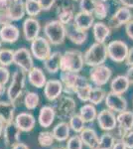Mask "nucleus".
Instances as JSON below:
<instances>
[{"label": "nucleus", "mask_w": 133, "mask_h": 149, "mask_svg": "<svg viewBox=\"0 0 133 149\" xmlns=\"http://www.w3.org/2000/svg\"><path fill=\"white\" fill-rule=\"evenodd\" d=\"M130 85L131 84H130L126 74H118L111 80L110 92L117 93V95H123L128 91Z\"/></svg>", "instance_id": "nucleus-26"}, {"label": "nucleus", "mask_w": 133, "mask_h": 149, "mask_svg": "<svg viewBox=\"0 0 133 149\" xmlns=\"http://www.w3.org/2000/svg\"><path fill=\"white\" fill-rule=\"evenodd\" d=\"M125 32L129 39L133 40V19L125 25Z\"/></svg>", "instance_id": "nucleus-49"}, {"label": "nucleus", "mask_w": 133, "mask_h": 149, "mask_svg": "<svg viewBox=\"0 0 133 149\" xmlns=\"http://www.w3.org/2000/svg\"><path fill=\"white\" fill-rule=\"evenodd\" d=\"M71 126L69 122L62 120L59 123H57L53 128V135L55 137V140L58 142H65L71 137Z\"/></svg>", "instance_id": "nucleus-28"}, {"label": "nucleus", "mask_w": 133, "mask_h": 149, "mask_svg": "<svg viewBox=\"0 0 133 149\" xmlns=\"http://www.w3.org/2000/svg\"><path fill=\"white\" fill-rule=\"evenodd\" d=\"M20 38V31L14 24L4 25L0 28V41L7 44H14Z\"/></svg>", "instance_id": "nucleus-20"}, {"label": "nucleus", "mask_w": 133, "mask_h": 149, "mask_svg": "<svg viewBox=\"0 0 133 149\" xmlns=\"http://www.w3.org/2000/svg\"><path fill=\"white\" fill-rule=\"evenodd\" d=\"M94 15L91 13H86V12L79 11L76 13V16L74 18L72 24L76 28L81 31H88L93 28L94 24Z\"/></svg>", "instance_id": "nucleus-21"}, {"label": "nucleus", "mask_w": 133, "mask_h": 149, "mask_svg": "<svg viewBox=\"0 0 133 149\" xmlns=\"http://www.w3.org/2000/svg\"><path fill=\"white\" fill-rule=\"evenodd\" d=\"M112 76V71L105 65L93 67L89 71V81L95 86H103L109 81Z\"/></svg>", "instance_id": "nucleus-9"}, {"label": "nucleus", "mask_w": 133, "mask_h": 149, "mask_svg": "<svg viewBox=\"0 0 133 149\" xmlns=\"http://www.w3.org/2000/svg\"><path fill=\"white\" fill-rule=\"evenodd\" d=\"M60 81L64 86V93L68 95H76L78 88L89 84L86 77L81 76L79 73H72V72H61Z\"/></svg>", "instance_id": "nucleus-5"}, {"label": "nucleus", "mask_w": 133, "mask_h": 149, "mask_svg": "<svg viewBox=\"0 0 133 149\" xmlns=\"http://www.w3.org/2000/svg\"><path fill=\"white\" fill-rule=\"evenodd\" d=\"M63 54L60 51L52 52L51 55L43 62L44 69L49 74H57L61 71V62Z\"/></svg>", "instance_id": "nucleus-24"}, {"label": "nucleus", "mask_w": 133, "mask_h": 149, "mask_svg": "<svg viewBox=\"0 0 133 149\" xmlns=\"http://www.w3.org/2000/svg\"><path fill=\"white\" fill-rule=\"evenodd\" d=\"M14 1H21V0H11V2H14Z\"/></svg>", "instance_id": "nucleus-58"}, {"label": "nucleus", "mask_w": 133, "mask_h": 149, "mask_svg": "<svg viewBox=\"0 0 133 149\" xmlns=\"http://www.w3.org/2000/svg\"><path fill=\"white\" fill-rule=\"evenodd\" d=\"M14 64V51L7 48L0 49V66L8 67Z\"/></svg>", "instance_id": "nucleus-38"}, {"label": "nucleus", "mask_w": 133, "mask_h": 149, "mask_svg": "<svg viewBox=\"0 0 133 149\" xmlns=\"http://www.w3.org/2000/svg\"><path fill=\"white\" fill-rule=\"evenodd\" d=\"M132 102H133V97H132Z\"/></svg>", "instance_id": "nucleus-60"}, {"label": "nucleus", "mask_w": 133, "mask_h": 149, "mask_svg": "<svg viewBox=\"0 0 133 149\" xmlns=\"http://www.w3.org/2000/svg\"><path fill=\"white\" fill-rule=\"evenodd\" d=\"M96 121H97V124L101 130L105 132H110L117 126L116 115H115L114 112L108 109L101 110L97 114Z\"/></svg>", "instance_id": "nucleus-13"}, {"label": "nucleus", "mask_w": 133, "mask_h": 149, "mask_svg": "<svg viewBox=\"0 0 133 149\" xmlns=\"http://www.w3.org/2000/svg\"><path fill=\"white\" fill-rule=\"evenodd\" d=\"M69 124L71 126L72 131H74L75 133H78V134H79L86 128V122L81 118V115L78 113H75L69 119Z\"/></svg>", "instance_id": "nucleus-36"}, {"label": "nucleus", "mask_w": 133, "mask_h": 149, "mask_svg": "<svg viewBox=\"0 0 133 149\" xmlns=\"http://www.w3.org/2000/svg\"><path fill=\"white\" fill-rule=\"evenodd\" d=\"M132 19L133 14L131 12V9L122 6L118 8L115 11V13L109 18L107 25L109 26L110 29H118L123 25H126Z\"/></svg>", "instance_id": "nucleus-11"}, {"label": "nucleus", "mask_w": 133, "mask_h": 149, "mask_svg": "<svg viewBox=\"0 0 133 149\" xmlns=\"http://www.w3.org/2000/svg\"><path fill=\"white\" fill-rule=\"evenodd\" d=\"M126 77L128 78V80H129L130 84L133 85V67H129L126 72Z\"/></svg>", "instance_id": "nucleus-54"}, {"label": "nucleus", "mask_w": 133, "mask_h": 149, "mask_svg": "<svg viewBox=\"0 0 133 149\" xmlns=\"http://www.w3.org/2000/svg\"><path fill=\"white\" fill-rule=\"evenodd\" d=\"M72 1H79V0H72Z\"/></svg>", "instance_id": "nucleus-59"}, {"label": "nucleus", "mask_w": 133, "mask_h": 149, "mask_svg": "<svg viewBox=\"0 0 133 149\" xmlns=\"http://www.w3.org/2000/svg\"><path fill=\"white\" fill-rule=\"evenodd\" d=\"M125 63H126L127 66L133 67V47L129 49V52H128L127 58H126V60H125Z\"/></svg>", "instance_id": "nucleus-50"}, {"label": "nucleus", "mask_w": 133, "mask_h": 149, "mask_svg": "<svg viewBox=\"0 0 133 149\" xmlns=\"http://www.w3.org/2000/svg\"><path fill=\"white\" fill-rule=\"evenodd\" d=\"M111 149H127V148L121 140H116V142L114 143V145H113V147Z\"/></svg>", "instance_id": "nucleus-53"}, {"label": "nucleus", "mask_w": 133, "mask_h": 149, "mask_svg": "<svg viewBox=\"0 0 133 149\" xmlns=\"http://www.w3.org/2000/svg\"><path fill=\"white\" fill-rule=\"evenodd\" d=\"M107 57V45L100 42H95L91 45L84 54V64L91 68L103 65Z\"/></svg>", "instance_id": "nucleus-1"}, {"label": "nucleus", "mask_w": 133, "mask_h": 149, "mask_svg": "<svg viewBox=\"0 0 133 149\" xmlns=\"http://www.w3.org/2000/svg\"><path fill=\"white\" fill-rule=\"evenodd\" d=\"M4 126H5V123L0 119V137L3 135V130H4Z\"/></svg>", "instance_id": "nucleus-56"}, {"label": "nucleus", "mask_w": 133, "mask_h": 149, "mask_svg": "<svg viewBox=\"0 0 133 149\" xmlns=\"http://www.w3.org/2000/svg\"><path fill=\"white\" fill-rule=\"evenodd\" d=\"M104 102L108 109L116 113L127 110V100L124 97H122V95H117V93L109 92L106 93Z\"/></svg>", "instance_id": "nucleus-14"}, {"label": "nucleus", "mask_w": 133, "mask_h": 149, "mask_svg": "<svg viewBox=\"0 0 133 149\" xmlns=\"http://www.w3.org/2000/svg\"><path fill=\"white\" fill-rule=\"evenodd\" d=\"M79 114L81 116L86 123H91L97 118V110L95 109V105L93 103H86L79 109Z\"/></svg>", "instance_id": "nucleus-31"}, {"label": "nucleus", "mask_w": 133, "mask_h": 149, "mask_svg": "<svg viewBox=\"0 0 133 149\" xmlns=\"http://www.w3.org/2000/svg\"><path fill=\"white\" fill-rule=\"evenodd\" d=\"M67 30V37L72 43L76 45H83L86 40H88V32L86 31L79 30L74 26V24H69L66 25Z\"/></svg>", "instance_id": "nucleus-25"}, {"label": "nucleus", "mask_w": 133, "mask_h": 149, "mask_svg": "<svg viewBox=\"0 0 133 149\" xmlns=\"http://www.w3.org/2000/svg\"><path fill=\"white\" fill-rule=\"evenodd\" d=\"M11 3V0H0V11H6Z\"/></svg>", "instance_id": "nucleus-51"}, {"label": "nucleus", "mask_w": 133, "mask_h": 149, "mask_svg": "<svg viewBox=\"0 0 133 149\" xmlns=\"http://www.w3.org/2000/svg\"><path fill=\"white\" fill-rule=\"evenodd\" d=\"M15 109V102L10 100H0V119L5 124L14 122Z\"/></svg>", "instance_id": "nucleus-23"}, {"label": "nucleus", "mask_w": 133, "mask_h": 149, "mask_svg": "<svg viewBox=\"0 0 133 149\" xmlns=\"http://www.w3.org/2000/svg\"><path fill=\"white\" fill-rule=\"evenodd\" d=\"M57 116L55 107L52 105H44L40 109L38 115V123L43 128H49L54 123Z\"/></svg>", "instance_id": "nucleus-19"}, {"label": "nucleus", "mask_w": 133, "mask_h": 149, "mask_svg": "<svg viewBox=\"0 0 133 149\" xmlns=\"http://www.w3.org/2000/svg\"><path fill=\"white\" fill-rule=\"evenodd\" d=\"M81 139L84 145L89 149H95L100 143V137H98L96 131L91 127H86L83 131L79 133Z\"/></svg>", "instance_id": "nucleus-27"}, {"label": "nucleus", "mask_w": 133, "mask_h": 149, "mask_svg": "<svg viewBox=\"0 0 133 149\" xmlns=\"http://www.w3.org/2000/svg\"><path fill=\"white\" fill-rule=\"evenodd\" d=\"M27 77L29 84L36 88H44L48 81L44 71L39 67H33L27 73Z\"/></svg>", "instance_id": "nucleus-22"}, {"label": "nucleus", "mask_w": 133, "mask_h": 149, "mask_svg": "<svg viewBox=\"0 0 133 149\" xmlns=\"http://www.w3.org/2000/svg\"><path fill=\"white\" fill-rule=\"evenodd\" d=\"M51 149H67V146H64L62 144H60V145H53Z\"/></svg>", "instance_id": "nucleus-57"}, {"label": "nucleus", "mask_w": 133, "mask_h": 149, "mask_svg": "<svg viewBox=\"0 0 133 149\" xmlns=\"http://www.w3.org/2000/svg\"><path fill=\"white\" fill-rule=\"evenodd\" d=\"M44 35L51 45L59 46L65 42L67 38L66 25L59 20H51L44 26Z\"/></svg>", "instance_id": "nucleus-4"}, {"label": "nucleus", "mask_w": 133, "mask_h": 149, "mask_svg": "<svg viewBox=\"0 0 133 149\" xmlns=\"http://www.w3.org/2000/svg\"><path fill=\"white\" fill-rule=\"evenodd\" d=\"M24 107L28 110H34L36 109L40 104V97L37 93L35 92H26L25 95H24L23 100Z\"/></svg>", "instance_id": "nucleus-33"}, {"label": "nucleus", "mask_w": 133, "mask_h": 149, "mask_svg": "<svg viewBox=\"0 0 133 149\" xmlns=\"http://www.w3.org/2000/svg\"><path fill=\"white\" fill-rule=\"evenodd\" d=\"M56 15L58 17V20L64 25L72 24L75 16H76L74 5L68 1L60 2L56 7Z\"/></svg>", "instance_id": "nucleus-12"}, {"label": "nucleus", "mask_w": 133, "mask_h": 149, "mask_svg": "<svg viewBox=\"0 0 133 149\" xmlns=\"http://www.w3.org/2000/svg\"><path fill=\"white\" fill-rule=\"evenodd\" d=\"M110 132H111V134L114 136V138L116 139V140H122V138L124 137L125 134H126L128 131H126L125 129H123L122 127H120L119 125H117L114 129H113V130H111Z\"/></svg>", "instance_id": "nucleus-45"}, {"label": "nucleus", "mask_w": 133, "mask_h": 149, "mask_svg": "<svg viewBox=\"0 0 133 149\" xmlns=\"http://www.w3.org/2000/svg\"><path fill=\"white\" fill-rule=\"evenodd\" d=\"M64 93V86L60 80H48L44 86V95L49 102H56Z\"/></svg>", "instance_id": "nucleus-16"}, {"label": "nucleus", "mask_w": 133, "mask_h": 149, "mask_svg": "<svg viewBox=\"0 0 133 149\" xmlns=\"http://www.w3.org/2000/svg\"><path fill=\"white\" fill-rule=\"evenodd\" d=\"M20 129L17 127L15 122L5 124L3 130V140L5 143L6 147H12L16 143L20 142V136H21Z\"/></svg>", "instance_id": "nucleus-17"}, {"label": "nucleus", "mask_w": 133, "mask_h": 149, "mask_svg": "<svg viewBox=\"0 0 133 149\" xmlns=\"http://www.w3.org/2000/svg\"><path fill=\"white\" fill-rule=\"evenodd\" d=\"M43 11H49L54 7L57 0H38Z\"/></svg>", "instance_id": "nucleus-47"}, {"label": "nucleus", "mask_w": 133, "mask_h": 149, "mask_svg": "<svg viewBox=\"0 0 133 149\" xmlns=\"http://www.w3.org/2000/svg\"><path fill=\"white\" fill-rule=\"evenodd\" d=\"M38 143L41 147H52L55 143V137L52 131H41L38 134Z\"/></svg>", "instance_id": "nucleus-35"}, {"label": "nucleus", "mask_w": 133, "mask_h": 149, "mask_svg": "<svg viewBox=\"0 0 133 149\" xmlns=\"http://www.w3.org/2000/svg\"><path fill=\"white\" fill-rule=\"evenodd\" d=\"M119 2L122 4V6L133 9V0H119Z\"/></svg>", "instance_id": "nucleus-52"}, {"label": "nucleus", "mask_w": 133, "mask_h": 149, "mask_svg": "<svg viewBox=\"0 0 133 149\" xmlns=\"http://www.w3.org/2000/svg\"><path fill=\"white\" fill-rule=\"evenodd\" d=\"M41 31V24L35 17H28L24 20L22 32L24 39L28 42H32L34 39L39 37Z\"/></svg>", "instance_id": "nucleus-15"}, {"label": "nucleus", "mask_w": 133, "mask_h": 149, "mask_svg": "<svg viewBox=\"0 0 133 149\" xmlns=\"http://www.w3.org/2000/svg\"><path fill=\"white\" fill-rule=\"evenodd\" d=\"M105 97H106L105 91L101 86H95V88H93V90H91L88 102L93 103L94 105H97L105 100Z\"/></svg>", "instance_id": "nucleus-37"}, {"label": "nucleus", "mask_w": 133, "mask_h": 149, "mask_svg": "<svg viewBox=\"0 0 133 149\" xmlns=\"http://www.w3.org/2000/svg\"><path fill=\"white\" fill-rule=\"evenodd\" d=\"M7 13L9 14L11 20L13 21H19L21 20L26 14L25 10V3L23 0L21 1H14L11 2L9 5L8 9H7Z\"/></svg>", "instance_id": "nucleus-30"}, {"label": "nucleus", "mask_w": 133, "mask_h": 149, "mask_svg": "<svg viewBox=\"0 0 133 149\" xmlns=\"http://www.w3.org/2000/svg\"><path fill=\"white\" fill-rule=\"evenodd\" d=\"M108 14V5L106 1H100L96 0V4L93 10V15L98 20H103L107 17Z\"/></svg>", "instance_id": "nucleus-40"}, {"label": "nucleus", "mask_w": 133, "mask_h": 149, "mask_svg": "<svg viewBox=\"0 0 133 149\" xmlns=\"http://www.w3.org/2000/svg\"><path fill=\"white\" fill-rule=\"evenodd\" d=\"M13 21L11 20L9 14L7 13V11H0V26H4V25H8L11 24Z\"/></svg>", "instance_id": "nucleus-48"}, {"label": "nucleus", "mask_w": 133, "mask_h": 149, "mask_svg": "<svg viewBox=\"0 0 133 149\" xmlns=\"http://www.w3.org/2000/svg\"><path fill=\"white\" fill-rule=\"evenodd\" d=\"M24 3H25L26 14H27L29 17L36 18V16H38L43 11L42 7H41L38 0H25Z\"/></svg>", "instance_id": "nucleus-34"}, {"label": "nucleus", "mask_w": 133, "mask_h": 149, "mask_svg": "<svg viewBox=\"0 0 133 149\" xmlns=\"http://www.w3.org/2000/svg\"><path fill=\"white\" fill-rule=\"evenodd\" d=\"M27 73L22 70H16L12 74L11 81L9 84L6 91V95L8 100L12 102H16L23 95L24 90L26 86Z\"/></svg>", "instance_id": "nucleus-2"}, {"label": "nucleus", "mask_w": 133, "mask_h": 149, "mask_svg": "<svg viewBox=\"0 0 133 149\" xmlns=\"http://www.w3.org/2000/svg\"><path fill=\"white\" fill-rule=\"evenodd\" d=\"M14 64L20 70L28 73L34 67V60L31 51L22 47L14 51Z\"/></svg>", "instance_id": "nucleus-10"}, {"label": "nucleus", "mask_w": 133, "mask_h": 149, "mask_svg": "<svg viewBox=\"0 0 133 149\" xmlns=\"http://www.w3.org/2000/svg\"><path fill=\"white\" fill-rule=\"evenodd\" d=\"M56 114L62 120H69L70 118L76 113L77 103L76 100L71 95H61L54 105Z\"/></svg>", "instance_id": "nucleus-6"}, {"label": "nucleus", "mask_w": 133, "mask_h": 149, "mask_svg": "<svg viewBox=\"0 0 133 149\" xmlns=\"http://www.w3.org/2000/svg\"><path fill=\"white\" fill-rule=\"evenodd\" d=\"M84 54L79 50H68L63 54L61 62V71L79 73L84 66Z\"/></svg>", "instance_id": "nucleus-3"}, {"label": "nucleus", "mask_w": 133, "mask_h": 149, "mask_svg": "<svg viewBox=\"0 0 133 149\" xmlns=\"http://www.w3.org/2000/svg\"><path fill=\"white\" fill-rule=\"evenodd\" d=\"M11 149H30V148H29V146L27 145V144L22 143V142H18V143H16L14 146H12Z\"/></svg>", "instance_id": "nucleus-55"}, {"label": "nucleus", "mask_w": 133, "mask_h": 149, "mask_svg": "<svg viewBox=\"0 0 133 149\" xmlns=\"http://www.w3.org/2000/svg\"><path fill=\"white\" fill-rule=\"evenodd\" d=\"M129 52V47L121 40L111 41L107 44V56L115 63L125 62Z\"/></svg>", "instance_id": "nucleus-8"}, {"label": "nucleus", "mask_w": 133, "mask_h": 149, "mask_svg": "<svg viewBox=\"0 0 133 149\" xmlns=\"http://www.w3.org/2000/svg\"><path fill=\"white\" fill-rule=\"evenodd\" d=\"M95 4H96V0H79V11L93 14Z\"/></svg>", "instance_id": "nucleus-43"}, {"label": "nucleus", "mask_w": 133, "mask_h": 149, "mask_svg": "<svg viewBox=\"0 0 133 149\" xmlns=\"http://www.w3.org/2000/svg\"><path fill=\"white\" fill-rule=\"evenodd\" d=\"M30 51L34 59L38 61L44 62L46 59L51 55L52 49H51V43L47 38L39 36L34 39L30 44Z\"/></svg>", "instance_id": "nucleus-7"}, {"label": "nucleus", "mask_w": 133, "mask_h": 149, "mask_svg": "<svg viewBox=\"0 0 133 149\" xmlns=\"http://www.w3.org/2000/svg\"><path fill=\"white\" fill-rule=\"evenodd\" d=\"M121 141L124 143L127 149H133V130L128 131Z\"/></svg>", "instance_id": "nucleus-46"}, {"label": "nucleus", "mask_w": 133, "mask_h": 149, "mask_svg": "<svg viewBox=\"0 0 133 149\" xmlns=\"http://www.w3.org/2000/svg\"><path fill=\"white\" fill-rule=\"evenodd\" d=\"M14 122L22 132H31L36 126V118L30 112L24 111L17 114Z\"/></svg>", "instance_id": "nucleus-18"}, {"label": "nucleus", "mask_w": 133, "mask_h": 149, "mask_svg": "<svg viewBox=\"0 0 133 149\" xmlns=\"http://www.w3.org/2000/svg\"><path fill=\"white\" fill-rule=\"evenodd\" d=\"M93 90V86L91 84L86 86H84L81 88H79L77 90L76 95L79 100H81L83 102H89V97H91V93Z\"/></svg>", "instance_id": "nucleus-41"}, {"label": "nucleus", "mask_w": 133, "mask_h": 149, "mask_svg": "<svg viewBox=\"0 0 133 149\" xmlns=\"http://www.w3.org/2000/svg\"><path fill=\"white\" fill-rule=\"evenodd\" d=\"M116 142V139L111 134V132H105L101 135L97 147L95 149H111Z\"/></svg>", "instance_id": "nucleus-39"}, {"label": "nucleus", "mask_w": 133, "mask_h": 149, "mask_svg": "<svg viewBox=\"0 0 133 149\" xmlns=\"http://www.w3.org/2000/svg\"><path fill=\"white\" fill-rule=\"evenodd\" d=\"M117 125L122 127L126 131L133 130V111L125 110L120 113H117Z\"/></svg>", "instance_id": "nucleus-32"}, {"label": "nucleus", "mask_w": 133, "mask_h": 149, "mask_svg": "<svg viewBox=\"0 0 133 149\" xmlns=\"http://www.w3.org/2000/svg\"><path fill=\"white\" fill-rule=\"evenodd\" d=\"M67 149H83L84 143L81 139V136L79 135H72L66 141Z\"/></svg>", "instance_id": "nucleus-42"}, {"label": "nucleus", "mask_w": 133, "mask_h": 149, "mask_svg": "<svg viewBox=\"0 0 133 149\" xmlns=\"http://www.w3.org/2000/svg\"><path fill=\"white\" fill-rule=\"evenodd\" d=\"M111 29L107 24L98 21V22H94L93 26V33L95 42L104 43L105 40L110 36Z\"/></svg>", "instance_id": "nucleus-29"}, {"label": "nucleus", "mask_w": 133, "mask_h": 149, "mask_svg": "<svg viewBox=\"0 0 133 149\" xmlns=\"http://www.w3.org/2000/svg\"><path fill=\"white\" fill-rule=\"evenodd\" d=\"M11 79L10 71L7 69V67L0 66V86H5Z\"/></svg>", "instance_id": "nucleus-44"}]
</instances>
